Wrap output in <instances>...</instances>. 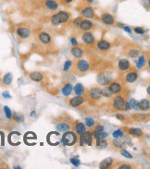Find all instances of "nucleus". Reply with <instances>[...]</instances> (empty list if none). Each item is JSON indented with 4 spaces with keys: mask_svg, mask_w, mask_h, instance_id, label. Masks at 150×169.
Returning <instances> with one entry per match:
<instances>
[{
    "mask_svg": "<svg viewBox=\"0 0 150 169\" xmlns=\"http://www.w3.org/2000/svg\"><path fill=\"white\" fill-rule=\"evenodd\" d=\"M93 23L90 22V21H88V20H84V21H83L82 20V22H81V24H80V28L79 29H81L82 31H89V30H91L92 28H93Z\"/></svg>",
    "mask_w": 150,
    "mask_h": 169,
    "instance_id": "14",
    "label": "nucleus"
},
{
    "mask_svg": "<svg viewBox=\"0 0 150 169\" xmlns=\"http://www.w3.org/2000/svg\"><path fill=\"white\" fill-rule=\"evenodd\" d=\"M65 1L67 2V3H70V2H72L73 0H65Z\"/></svg>",
    "mask_w": 150,
    "mask_h": 169,
    "instance_id": "53",
    "label": "nucleus"
},
{
    "mask_svg": "<svg viewBox=\"0 0 150 169\" xmlns=\"http://www.w3.org/2000/svg\"><path fill=\"white\" fill-rule=\"evenodd\" d=\"M62 140H63L64 144H66L68 146H71L77 141V137H76V135H75V133L72 132V131L68 130L64 133Z\"/></svg>",
    "mask_w": 150,
    "mask_h": 169,
    "instance_id": "3",
    "label": "nucleus"
},
{
    "mask_svg": "<svg viewBox=\"0 0 150 169\" xmlns=\"http://www.w3.org/2000/svg\"><path fill=\"white\" fill-rule=\"evenodd\" d=\"M102 131H104V127H103V126H101V125H98V126L96 128V129H95V132H94V135H95V137H96V138L97 139V141H98L97 144H99L98 136H99V134L102 132Z\"/></svg>",
    "mask_w": 150,
    "mask_h": 169,
    "instance_id": "30",
    "label": "nucleus"
},
{
    "mask_svg": "<svg viewBox=\"0 0 150 169\" xmlns=\"http://www.w3.org/2000/svg\"><path fill=\"white\" fill-rule=\"evenodd\" d=\"M149 91H150V89H149V87L147 88V93H148V94H149Z\"/></svg>",
    "mask_w": 150,
    "mask_h": 169,
    "instance_id": "56",
    "label": "nucleus"
},
{
    "mask_svg": "<svg viewBox=\"0 0 150 169\" xmlns=\"http://www.w3.org/2000/svg\"><path fill=\"white\" fill-rule=\"evenodd\" d=\"M38 39L43 45H48L51 43V36L46 32H40L38 35Z\"/></svg>",
    "mask_w": 150,
    "mask_h": 169,
    "instance_id": "11",
    "label": "nucleus"
},
{
    "mask_svg": "<svg viewBox=\"0 0 150 169\" xmlns=\"http://www.w3.org/2000/svg\"><path fill=\"white\" fill-rule=\"evenodd\" d=\"M119 168L120 169H131V168H132V165L124 164H121V166H119Z\"/></svg>",
    "mask_w": 150,
    "mask_h": 169,
    "instance_id": "44",
    "label": "nucleus"
},
{
    "mask_svg": "<svg viewBox=\"0 0 150 169\" xmlns=\"http://www.w3.org/2000/svg\"><path fill=\"white\" fill-rule=\"evenodd\" d=\"M43 74L38 72V71H33L30 74V79L33 81H36V82H38V81H41L43 80Z\"/></svg>",
    "mask_w": 150,
    "mask_h": 169,
    "instance_id": "15",
    "label": "nucleus"
},
{
    "mask_svg": "<svg viewBox=\"0 0 150 169\" xmlns=\"http://www.w3.org/2000/svg\"><path fill=\"white\" fill-rule=\"evenodd\" d=\"M107 136H108V134H107V132H104V131H102V132H101V133L99 134V136H98V140H99V141H100V140L103 141V140H105Z\"/></svg>",
    "mask_w": 150,
    "mask_h": 169,
    "instance_id": "42",
    "label": "nucleus"
},
{
    "mask_svg": "<svg viewBox=\"0 0 150 169\" xmlns=\"http://www.w3.org/2000/svg\"><path fill=\"white\" fill-rule=\"evenodd\" d=\"M81 22H82V18H76V20H74V22H73L74 26L76 28H80Z\"/></svg>",
    "mask_w": 150,
    "mask_h": 169,
    "instance_id": "41",
    "label": "nucleus"
},
{
    "mask_svg": "<svg viewBox=\"0 0 150 169\" xmlns=\"http://www.w3.org/2000/svg\"><path fill=\"white\" fill-rule=\"evenodd\" d=\"M127 55L128 56H130V58H137V56L139 55V50L136 49V48H132V49H130L128 52H127Z\"/></svg>",
    "mask_w": 150,
    "mask_h": 169,
    "instance_id": "28",
    "label": "nucleus"
},
{
    "mask_svg": "<svg viewBox=\"0 0 150 169\" xmlns=\"http://www.w3.org/2000/svg\"><path fill=\"white\" fill-rule=\"evenodd\" d=\"M4 112H5V115H6L7 118L10 119L12 118V112L8 106H4Z\"/></svg>",
    "mask_w": 150,
    "mask_h": 169,
    "instance_id": "35",
    "label": "nucleus"
},
{
    "mask_svg": "<svg viewBox=\"0 0 150 169\" xmlns=\"http://www.w3.org/2000/svg\"><path fill=\"white\" fill-rule=\"evenodd\" d=\"M88 94L90 96L91 99H94V100H98L100 99L102 96H103V92H102V90L98 87H93L89 90L88 91Z\"/></svg>",
    "mask_w": 150,
    "mask_h": 169,
    "instance_id": "4",
    "label": "nucleus"
},
{
    "mask_svg": "<svg viewBox=\"0 0 150 169\" xmlns=\"http://www.w3.org/2000/svg\"><path fill=\"white\" fill-rule=\"evenodd\" d=\"M75 129H76V132L78 134H84L85 131H86V128H85V126L83 124V123H78L75 127Z\"/></svg>",
    "mask_w": 150,
    "mask_h": 169,
    "instance_id": "27",
    "label": "nucleus"
},
{
    "mask_svg": "<svg viewBox=\"0 0 150 169\" xmlns=\"http://www.w3.org/2000/svg\"><path fill=\"white\" fill-rule=\"evenodd\" d=\"M110 81H111V76L107 73H102V74L99 75L98 78H97V82L100 85H103V86L107 85L110 82Z\"/></svg>",
    "mask_w": 150,
    "mask_h": 169,
    "instance_id": "6",
    "label": "nucleus"
},
{
    "mask_svg": "<svg viewBox=\"0 0 150 169\" xmlns=\"http://www.w3.org/2000/svg\"><path fill=\"white\" fill-rule=\"evenodd\" d=\"M83 103H84V98L79 95H76L75 97H73L70 100V105H71L73 107H77V106L81 105Z\"/></svg>",
    "mask_w": 150,
    "mask_h": 169,
    "instance_id": "13",
    "label": "nucleus"
},
{
    "mask_svg": "<svg viewBox=\"0 0 150 169\" xmlns=\"http://www.w3.org/2000/svg\"><path fill=\"white\" fill-rule=\"evenodd\" d=\"M129 104H131V107L135 109V110H138L139 109V106H138V102L135 99H130L129 101Z\"/></svg>",
    "mask_w": 150,
    "mask_h": 169,
    "instance_id": "34",
    "label": "nucleus"
},
{
    "mask_svg": "<svg viewBox=\"0 0 150 169\" xmlns=\"http://www.w3.org/2000/svg\"><path fill=\"white\" fill-rule=\"evenodd\" d=\"M112 162H113L112 158H110V157H109V158H106V159H104V160L99 164V167H100L101 169H107V168H108V167L111 166Z\"/></svg>",
    "mask_w": 150,
    "mask_h": 169,
    "instance_id": "22",
    "label": "nucleus"
},
{
    "mask_svg": "<svg viewBox=\"0 0 150 169\" xmlns=\"http://www.w3.org/2000/svg\"><path fill=\"white\" fill-rule=\"evenodd\" d=\"M11 82H12V74L7 73L3 78V83L5 85H10Z\"/></svg>",
    "mask_w": 150,
    "mask_h": 169,
    "instance_id": "29",
    "label": "nucleus"
},
{
    "mask_svg": "<svg viewBox=\"0 0 150 169\" xmlns=\"http://www.w3.org/2000/svg\"><path fill=\"white\" fill-rule=\"evenodd\" d=\"M138 106H139V109H141L143 111H145V110L149 109L150 103H149V101L147 99H143L142 101H140L138 103Z\"/></svg>",
    "mask_w": 150,
    "mask_h": 169,
    "instance_id": "24",
    "label": "nucleus"
},
{
    "mask_svg": "<svg viewBox=\"0 0 150 169\" xmlns=\"http://www.w3.org/2000/svg\"><path fill=\"white\" fill-rule=\"evenodd\" d=\"M110 46H111V45L107 41H105V40H101L97 43V48L101 51L108 50L110 48Z\"/></svg>",
    "mask_w": 150,
    "mask_h": 169,
    "instance_id": "20",
    "label": "nucleus"
},
{
    "mask_svg": "<svg viewBox=\"0 0 150 169\" xmlns=\"http://www.w3.org/2000/svg\"><path fill=\"white\" fill-rule=\"evenodd\" d=\"M102 92H103V96H106V97H110L112 93L110 92V91L108 90V88H106L105 90H102Z\"/></svg>",
    "mask_w": 150,
    "mask_h": 169,
    "instance_id": "39",
    "label": "nucleus"
},
{
    "mask_svg": "<svg viewBox=\"0 0 150 169\" xmlns=\"http://www.w3.org/2000/svg\"><path fill=\"white\" fill-rule=\"evenodd\" d=\"M45 5L50 10H57L59 8V4L55 0H46Z\"/></svg>",
    "mask_w": 150,
    "mask_h": 169,
    "instance_id": "18",
    "label": "nucleus"
},
{
    "mask_svg": "<svg viewBox=\"0 0 150 169\" xmlns=\"http://www.w3.org/2000/svg\"><path fill=\"white\" fill-rule=\"evenodd\" d=\"M17 34L19 37H21L22 39H26L31 35V31L29 28L26 27H21V28H18L17 30Z\"/></svg>",
    "mask_w": 150,
    "mask_h": 169,
    "instance_id": "8",
    "label": "nucleus"
},
{
    "mask_svg": "<svg viewBox=\"0 0 150 169\" xmlns=\"http://www.w3.org/2000/svg\"><path fill=\"white\" fill-rule=\"evenodd\" d=\"M112 136H113L115 139H120L123 136V131L121 129H117L116 131H114L113 134H112Z\"/></svg>",
    "mask_w": 150,
    "mask_h": 169,
    "instance_id": "33",
    "label": "nucleus"
},
{
    "mask_svg": "<svg viewBox=\"0 0 150 169\" xmlns=\"http://www.w3.org/2000/svg\"><path fill=\"white\" fill-rule=\"evenodd\" d=\"M81 14L83 17L84 18H94L95 17V11H94V8H91V7H86L84 8L82 11H81Z\"/></svg>",
    "mask_w": 150,
    "mask_h": 169,
    "instance_id": "12",
    "label": "nucleus"
},
{
    "mask_svg": "<svg viewBox=\"0 0 150 169\" xmlns=\"http://www.w3.org/2000/svg\"><path fill=\"white\" fill-rule=\"evenodd\" d=\"M70 163L74 165V166H79L80 164V160L77 158H70Z\"/></svg>",
    "mask_w": 150,
    "mask_h": 169,
    "instance_id": "40",
    "label": "nucleus"
},
{
    "mask_svg": "<svg viewBox=\"0 0 150 169\" xmlns=\"http://www.w3.org/2000/svg\"><path fill=\"white\" fill-rule=\"evenodd\" d=\"M128 133H129L130 135L140 137V136H142V135H143V131H142L140 128H129V129H128Z\"/></svg>",
    "mask_w": 150,
    "mask_h": 169,
    "instance_id": "25",
    "label": "nucleus"
},
{
    "mask_svg": "<svg viewBox=\"0 0 150 169\" xmlns=\"http://www.w3.org/2000/svg\"><path fill=\"white\" fill-rule=\"evenodd\" d=\"M124 98L122 96H116L112 100V105L116 110H123V105H124Z\"/></svg>",
    "mask_w": 150,
    "mask_h": 169,
    "instance_id": "5",
    "label": "nucleus"
},
{
    "mask_svg": "<svg viewBox=\"0 0 150 169\" xmlns=\"http://www.w3.org/2000/svg\"><path fill=\"white\" fill-rule=\"evenodd\" d=\"M70 43H71V45H77V41H76V39L75 38H71V40H70Z\"/></svg>",
    "mask_w": 150,
    "mask_h": 169,
    "instance_id": "51",
    "label": "nucleus"
},
{
    "mask_svg": "<svg viewBox=\"0 0 150 169\" xmlns=\"http://www.w3.org/2000/svg\"><path fill=\"white\" fill-rule=\"evenodd\" d=\"M130 109H132V107H131V104H129V102L127 103H124V105H123V110H130Z\"/></svg>",
    "mask_w": 150,
    "mask_h": 169,
    "instance_id": "45",
    "label": "nucleus"
},
{
    "mask_svg": "<svg viewBox=\"0 0 150 169\" xmlns=\"http://www.w3.org/2000/svg\"><path fill=\"white\" fill-rule=\"evenodd\" d=\"M71 54H72V55L74 56V58H82V56L84 55V51H83V49L81 47L75 45L71 49Z\"/></svg>",
    "mask_w": 150,
    "mask_h": 169,
    "instance_id": "17",
    "label": "nucleus"
},
{
    "mask_svg": "<svg viewBox=\"0 0 150 169\" xmlns=\"http://www.w3.org/2000/svg\"><path fill=\"white\" fill-rule=\"evenodd\" d=\"M70 126L66 123H60L59 125H57V130L60 131V132H66L70 129Z\"/></svg>",
    "mask_w": 150,
    "mask_h": 169,
    "instance_id": "26",
    "label": "nucleus"
},
{
    "mask_svg": "<svg viewBox=\"0 0 150 169\" xmlns=\"http://www.w3.org/2000/svg\"><path fill=\"white\" fill-rule=\"evenodd\" d=\"M74 69L76 70L79 74H84L89 70V63L86 60L80 59L75 63Z\"/></svg>",
    "mask_w": 150,
    "mask_h": 169,
    "instance_id": "2",
    "label": "nucleus"
},
{
    "mask_svg": "<svg viewBox=\"0 0 150 169\" xmlns=\"http://www.w3.org/2000/svg\"><path fill=\"white\" fill-rule=\"evenodd\" d=\"M116 117H117V118H119V119H120V120H121V121H123V120L125 119V118H124V117H123V115H121V114H118Z\"/></svg>",
    "mask_w": 150,
    "mask_h": 169,
    "instance_id": "50",
    "label": "nucleus"
},
{
    "mask_svg": "<svg viewBox=\"0 0 150 169\" xmlns=\"http://www.w3.org/2000/svg\"><path fill=\"white\" fill-rule=\"evenodd\" d=\"M70 14L65 11L58 12L57 14H54L51 17V23L54 26H59L61 23H65L69 21Z\"/></svg>",
    "mask_w": 150,
    "mask_h": 169,
    "instance_id": "1",
    "label": "nucleus"
},
{
    "mask_svg": "<svg viewBox=\"0 0 150 169\" xmlns=\"http://www.w3.org/2000/svg\"><path fill=\"white\" fill-rule=\"evenodd\" d=\"M14 168H21V166H19V165H16V166H14Z\"/></svg>",
    "mask_w": 150,
    "mask_h": 169,
    "instance_id": "55",
    "label": "nucleus"
},
{
    "mask_svg": "<svg viewBox=\"0 0 150 169\" xmlns=\"http://www.w3.org/2000/svg\"><path fill=\"white\" fill-rule=\"evenodd\" d=\"M121 154L126 158H133V155L131 154L128 151H126V150H121Z\"/></svg>",
    "mask_w": 150,
    "mask_h": 169,
    "instance_id": "37",
    "label": "nucleus"
},
{
    "mask_svg": "<svg viewBox=\"0 0 150 169\" xmlns=\"http://www.w3.org/2000/svg\"><path fill=\"white\" fill-rule=\"evenodd\" d=\"M138 78V75L135 71H131L126 75V81L129 83H133L135 81H136Z\"/></svg>",
    "mask_w": 150,
    "mask_h": 169,
    "instance_id": "16",
    "label": "nucleus"
},
{
    "mask_svg": "<svg viewBox=\"0 0 150 169\" xmlns=\"http://www.w3.org/2000/svg\"><path fill=\"white\" fill-rule=\"evenodd\" d=\"M108 90L110 91L111 93H115V94H117V93H119L121 91V85L118 81H113L109 84Z\"/></svg>",
    "mask_w": 150,
    "mask_h": 169,
    "instance_id": "9",
    "label": "nucleus"
},
{
    "mask_svg": "<svg viewBox=\"0 0 150 169\" xmlns=\"http://www.w3.org/2000/svg\"><path fill=\"white\" fill-rule=\"evenodd\" d=\"M85 125L88 128H91V127H93L94 125H95V120H94L93 118H85Z\"/></svg>",
    "mask_w": 150,
    "mask_h": 169,
    "instance_id": "36",
    "label": "nucleus"
},
{
    "mask_svg": "<svg viewBox=\"0 0 150 169\" xmlns=\"http://www.w3.org/2000/svg\"><path fill=\"white\" fill-rule=\"evenodd\" d=\"M84 141L87 143V144H91V142H92V133H90V132H85L84 133Z\"/></svg>",
    "mask_w": 150,
    "mask_h": 169,
    "instance_id": "32",
    "label": "nucleus"
},
{
    "mask_svg": "<svg viewBox=\"0 0 150 169\" xmlns=\"http://www.w3.org/2000/svg\"><path fill=\"white\" fill-rule=\"evenodd\" d=\"M2 95H3V97H5V98H9H9H11V96L9 95V93L8 91L3 92V94H2Z\"/></svg>",
    "mask_w": 150,
    "mask_h": 169,
    "instance_id": "47",
    "label": "nucleus"
},
{
    "mask_svg": "<svg viewBox=\"0 0 150 169\" xmlns=\"http://www.w3.org/2000/svg\"><path fill=\"white\" fill-rule=\"evenodd\" d=\"M72 90H73V87L70 83H66L63 88H62V94L64 96H69L71 94L72 92Z\"/></svg>",
    "mask_w": 150,
    "mask_h": 169,
    "instance_id": "21",
    "label": "nucleus"
},
{
    "mask_svg": "<svg viewBox=\"0 0 150 169\" xmlns=\"http://www.w3.org/2000/svg\"><path fill=\"white\" fill-rule=\"evenodd\" d=\"M122 28H123V30H124V31H126L127 32H129V33H132V30H131V28H129V27H127V26H123Z\"/></svg>",
    "mask_w": 150,
    "mask_h": 169,
    "instance_id": "49",
    "label": "nucleus"
},
{
    "mask_svg": "<svg viewBox=\"0 0 150 169\" xmlns=\"http://www.w3.org/2000/svg\"><path fill=\"white\" fill-rule=\"evenodd\" d=\"M135 31L136 33H138V34H144V33H145V30H144L143 28H140V27L135 28Z\"/></svg>",
    "mask_w": 150,
    "mask_h": 169,
    "instance_id": "43",
    "label": "nucleus"
},
{
    "mask_svg": "<svg viewBox=\"0 0 150 169\" xmlns=\"http://www.w3.org/2000/svg\"><path fill=\"white\" fill-rule=\"evenodd\" d=\"M85 1H86V2H88V3H92V2L94 1V0H85Z\"/></svg>",
    "mask_w": 150,
    "mask_h": 169,
    "instance_id": "54",
    "label": "nucleus"
},
{
    "mask_svg": "<svg viewBox=\"0 0 150 169\" xmlns=\"http://www.w3.org/2000/svg\"><path fill=\"white\" fill-rule=\"evenodd\" d=\"M82 39H83V41H84L86 45H93V44H95V42H96L95 36L93 35L92 32H89V31H85V32L83 34Z\"/></svg>",
    "mask_w": 150,
    "mask_h": 169,
    "instance_id": "7",
    "label": "nucleus"
},
{
    "mask_svg": "<svg viewBox=\"0 0 150 169\" xmlns=\"http://www.w3.org/2000/svg\"><path fill=\"white\" fill-rule=\"evenodd\" d=\"M145 62H146V58L145 55H140L139 58H138V61H137V67L138 68H142L145 65Z\"/></svg>",
    "mask_w": 150,
    "mask_h": 169,
    "instance_id": "31",
    "label": "nucleus"
},
{
    "mask_svg": "<svg viewBox=\"0 0 150 169\" xmlns=\"http://www.w3.org/2000/svg\"><path fill=\"white\" fill-rule=\"evenodd\" d=\"M99 144H101V148H104L107 146V142L106 141H101V143L99 142Z\"/></svg>",
    "mask_w": 150,
    "mask_h": 169,
    "instance_id": "52",
    "label": "nucleus"
},
{
    "mask_svg": "<svg viewBox=\"0 0 150 169\" xmlns=\"http://www.w3.org/2000/svg\"><path fill=\"white\" fill-rule=\"evenodd\" d=\"M118 67H119V68H120L121 70L125 71V70H127V69L130 68L131 65H130V62H129L127 59H124V58H123V59H121V60L119 61Z\"/></svg>",
    "mask_w": 150,
    "mask_h": 169,
    "instance_id": "19",
    "label": "nucleus"
},
{
    "mask_svg": "<svg viewBox=\"0 0 150 169\" xmlns=\"http://www.w3.org/2000/svg\"><path fill=\"white\" fill-rule=\"evenodd\" d=\"M137 120H145V115H138V116H135V117Z\"/></svg>",
    "mask_w": 150,
    "mask_h": 169,
    "instance_id": "46",
    "label": "nucleus"
},
{
    "mask_svg": "<svg viewBox=\"0 0 150 169\" xmlns=\"http://www.w3.org/2000/svg\"><path fill=\"white\" fill-rule=\"evenodd\" d=\"M101 20L107 25H113L114 24V18H113V16L108 14V13H104L101 16Z\"/></svg>",
    "mask_w": 150,
    "mask_h": 169,
    "instance_id": "10",
    "label": "nucleus"
},
{
    "mask_svg": "<svg viewBox=\"0 0 150 169\" xmlns=\"http://www.w3.org/2000/svg\"><path fill=\"white\" fill-rule=\"evenodd\" d=\"M114 145H115L116 147H121L122 143H121L120 141H114Z\"/></svg>",
    "mask_w": 150,
    "mask_h": 169,
    "instance_id": "48",
    "label": "nucleus"
},
{
    "mask_svg": "<svg viewBox=\"0 0 150 169\" xmlns=\"http://www.w3.org/2000/svg\"><path fill=\"white\" fill-rule=\"evenodd\" d=\"M73 90H74L75 94L79 95V96H82L84 94V86L81 83H77L76 85L74 86Z\"/></svg>",
    "mask_w": 150,
    "mask_h": 169,
    "instance_id": "23",
    "label": "nucleus"
},
{
    "mask_svg": "<svg viewBox=\"0 0 150 169\" xmlns=\"http://www.w3.org/2000/svg\"><path fill=\"white\" fill-rule=\"evenodd\" d=\"M71 65H72V62L70 61V60H68V61H66L65 63H64V67H63V70L64 71H68V69L71 67Z\"/></svg>",
    "mask_w": 150,
    "mask_h": 169,
    "instance_id": "38",
    "label": "nucleus"
}]
</instances>
